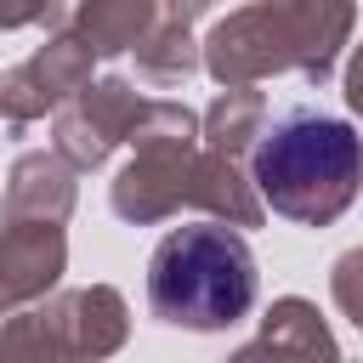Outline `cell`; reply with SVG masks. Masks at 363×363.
Segmentation results:
<instances>
[{
    "instance_id": "6da1fadb",
    "label": "cell",
    "mask_w": 363,
    "mask_h": 363,
    "mask_svg": "<svg viewBox=\"0 0 363 363\" xmlns=\"http://www.w3.org/2000/svg\"><path fill=\"white\" fill-rule=\"evenodd\" d=\"M108 204L130 227L170 221L176 210H204L233 227H261L267 204L238 159L204 147V119L187 102L147 96L130 130V164L108 182Z\"/></svg>"
},
{
    "instance_id": "7a4b0ae2",
    "label": "cell",
    "mask_w": 363,
    "mask_h": 363,
    "mask_svg": "<svg viewBox=\"0 0 363 363\" xmlns=\"http://www.w3.org/2000/svg\"><path fill=\"white\" fill-rule=\"evenodd\" d=\"M261 204L295 227H335L363 193V136L318 108L278 113L250 147Z\"/></svg>"
},
{
    "instance_id": "3957f363",
    "label": "cell",
    "mask_w": 363,
    "mask_h": 363,
    "mask_svg": "<svg viewBox=\"0 0 363 363\" xmlns=\"http://www.w3.org/2000/svg\"><path fill=\"white\" fill-rule=\"evenodd\" d=\"M261 295L255 255L233 221H193L170 227L147 261V312L170 329L221 335L250 318Z\"/></svg>"
},
{
    "instance_id": "277c9868",
    "label": "cell",
    "mask_w": 363,
    "mask_h": 363,
    "mask_svg": "<svg viewBox=\"0 0 363 363\" xmlns=\"http://www.w3.org/2000/svg\"><path fill=\"white\" fill-rule=\"evenodd\" d=\"M130 335V306L113 284L51 289L0 318V357H113Z\"/></svg>"
},
{
    "instance_id": "5b68a950",
    "label": "cell",
    "mask_w": 363,
    "mask_h": 363,
    "mask_svg": "<svg viewBox=\"0 0 363 363\" xmlns=\"http://www.w3.org/2000/svg\"><path fill=\"white\" fill-rule=\"evenodd\" d=\"M147 96L125 79V74H102V79H85L57 113H51V147L79 164V170H96L108 164L113 147L130 142L136 119H142Z\"/></svg>"
},
{
    "instance_id": "8992f818",
    "label": "cell",
    "mask_w": 363,
    "mask_h": 363,
    "mask_svg": "<svg viewBox=\"0 0 363 363\" xmlns=\"http://www.w3.org/2000/svg\"><path fill=\"white\" fill-rule=\"evenodd\" d=\"M91 68H96V51H91L85 40H74L68 28L51 34L34 57H23V62H11V68L0 74V119H6L11 130H23V125L57 113V108L91 79Z\"/></svg>"
},
{
    "instance_id": "52a82bcc",
    "label": "cell",
    "mask_w": 363,
    "mask_h": 363,
    "mask_svg": "<svg viewBox=\"0 0 363 363\" xmlns=\"http://www.w3.org/2000/svg\"><path fill=\"white\" fill-rule=\"evenodd\" d=\"M261 6L289 51V74H301L306 85H323L340 68V51L352 45L357 0H261Z\"/></svg>"
},
{
    "instance_id": "ba28073f",
    "label": "cell",
    "mask_w": 363,
    "mask_h": 363,
    "mask_svg": "<svg viewBox=\"0 0 363 363\" xmlns=\"http://www.w3.org/2000/svg\"><path fill=\"white\" fill-rule=\"evenodd\" d=\"M199 45H204V74L216 85H261L272 74H289V51H284V40H278L261 0L227 11L221 23H210V34Z\"/></svg>"
},
{
    "instance_id": "9c48e42d",
    "label": "cell",
    "mask_w": 363,
    "mask_h": 363,
    "mask_svg": "<svg viewBox=\"0 0 363 363\" xmlns=\"http://www.w3.org/2000/svg\"><path fill=\"white\" fill-rule=\"evenodd\" d=\"M79 164H68L57 147H34L17 153L6 170V193H0V227H28V221H68L74 199H79Z\"/></svg>"
},
{
    "instance_id": "30bf717a",
    "label": "cell",
    "mask_w": 363,
    "mask_h": 363,
    "mask_svg": "<svg viewBox=\"0 0 363 363\" xmlns=\"http://www.w3.org/2000/svg\"><path fill=\"white\" fill-rule=\"evenodd\" d=\"M68 272V238L57 221L0 227V318L51 295Z\"/></svg>"
},
{
    "instance_id": "8fae6325",
    "label": "cell",
    "mask_w": 363,
    "mask_h": 363,
    "mask_svg": "<svg viewBox=\"0 0 363 363\" xmlns=\"http://www.w3.org/2000/svg\"><path fill=\"white\" fill-rule=\"evenodd\" d=\"M250 357H340V340L306 295H278L261 318V335L238 346V363Z\"/></svg>"
},
{
    "instance_id": "7c38bea8",
    "label": "cell",
    "mask_w": 363,
    "mask_h": 363,
    "mask_svg": "<svg viewBox=\"0 0 363 363\" xmlns=\"http://www.w3.org/2000/svg\"><path fill=\"white\" fill-rule=\"evenodd\" d=\"M153 23H159V0H79L62 28L74 40H85L96 57H125V51H136L147 40Z\"/></svg>"
},
{
    "instance_id": "4fadbf2b",
    "label": "cell",
    "mask_w": 363,
    "mask_h": 363,
    "mask_svg": "<svg viewBox=\"0 0 363 363\" xmlns=\"http://www.w3.org/2000/svg\"><path fill=\"white\" fill-rule=\"evenodd\" d=\"M199 119H204V147H216L227 159H244L267 130V96L255 85H221Z\"/></svg>"
},
{
    "instance_id": "5bb4252c",
    "label": "cell",
    "mask_w": 363,
    "mask_h": 363,
    "mask_svg": "<svg viewBox=\"0 0 363 363\" xmlns=\"http://www.w3.org/2000/svg\"><path fill=\"white\" fill-rule=\"evenodd\" d=\"M199 68H204V45L193 40V23L159 17L147 28V40L136 45V74L147 85H187Z\"/></svg>"
},
{
    "instance_id": "9a60e30c",
    "label": "cell",
    "mask_w": 363,
    "mask_h": 363,
    "mask_svg": "<svg viewBox=\"0 0 363 363\" xmlns=\"http://www.w3.org/2000/svg\"><path fill=\"white\" fill-rule=\"evenodd\" d=\"M329 295H335L340 318H346L352 329H363V244L346 250V255H335V267H329Z\"/></svg>"
},
{
    "instance_id": "2e32d148",
    "label": "cell",
    "mask_w": 363,
    "mask_h": 363,
    "mask_svg": "<svg viewBox=\"0 0 363 363\" xmlns=\"http://www.w3.org/2000/svg\"><path fill=\"white\" fill-rule=\"evenodd\" d=\"M45 17H51V0H0V34H6V28L45 23Z\"/></svg>"
},
{
    "instance_id": "e0dca14e",
    "label": "cell",
    "mask_w": 363,
    "mask_h": 363,
    "mask_svg": "<svg viewBox=\"0 0 363 363\" xmlns=\"http://www.w3.org/2000/svg\"><path fill=\"white\" fill-rule=\"evenodd\" d=\"M221 0H159V17H170V23H199V17H210Z\"/></svg>"
},
{
    "instance_id": "ac0fdd59",
    "label": "cell",
    "mask_w": 363,
    "mask_h": 363,
    "mask_svg": "<svg viewBox=\"0 0 363 363\" xmlns=\"http://www.w3.org/2000/svg\"><path fill=\"white\" fill-rule=\"evenodd\" d=\"M346 108L363 119V45H357L352 62H346Z\"/></svg>"
}]
</instances>
